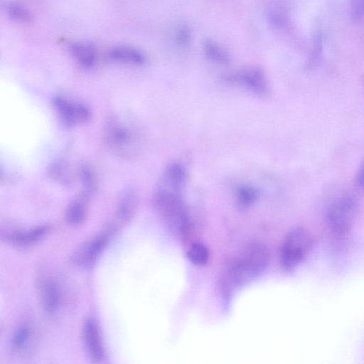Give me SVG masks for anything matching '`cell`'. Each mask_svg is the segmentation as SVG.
I'll return each instance as SVG.
<instances>
[{
	"label": "cell",
	"instance_id": "cell-14",
	"mask_svg": "<svg viewBox=\"0 0 364 364\" xmlns=\"http://www.w3.org/2000/svg\"><path fill=\"white\" fill-rule=\"evenodd\" d=\"M68 50L77 63L82 68H92L97 61V49L95 45L90 42L72 41L68 44Z\"/></svg>",
	"mask_w": 364,
	"mask_h": 364
},
{
	"label": "cell",
	"instance_id": "cell-6",
	"mask_svg": "<svg viewBox=\"0 0 364 364\" xmlns=\"http://www.w3.org/2000/svg\"><path fill=\"white\" fill-rule=\"evenodd\" d=\"M52 103L60 121L66 127L84 124L92 118V112L87 105L65 96H55Z\"/></svg>",
	"mask_w": 364,
	"mask_h": 364
},
{
	"label": "cell",
	"instance_id": "cell-1",
	"mask_svg": "<svg viewBox=\"0 0 364 364\" xmlns=\"http://www.w3.org/2000/svg\"><path fill=\"white\" fill-rule=\"evenodd\" d=\"M183 188L161 178L154 196V206L166 227L179 236L186 234L190 228L188 208L181 196Z\"/></svg>",
	"mask_w": 364,
	"mask_h": 364
},
{
	"label": "cell",
	"instance_id": "cell-3",
	"mask_svg": "<svg viewBox=\"0 0 364 364\" xmlns=\"http://www.w3.org/2000/svg\"><path fill=\"white\" fill-rule=\"evenodd\" d=\"M269 261L267 247L260 242H252L231 264L229 274L237 285L246 284L264 272Z\"/></svg>",
	"mask_w": 364,
	"mask_h": 364
},
{
	"label": "cell",
	"instance_id": "cell-15",
	"mask_svg": "<svg viewBox=\"0 0 364 364\" xmlns=\"http://www.w3.org/2000/svg\"><path fill=\"white\" fill-rule=\"evenodd\" d=\"M136 203V196L133 191L124 193L117 206L115 216L117 220L122 223L129 222L134 215Z\"/></svg>",
	"mask_w": 364,
	"mask_h": 364
},
{
	"label": "cell",
	"instance_id": "cell-8",
	"mask_svg": "<svg viewBox=\"0 0 364 364\" xmlns=\"http://www.w3.org/2000/svg\"><path fill=\"white\" fill-rule=\"evenodd\" d=\"M108 242L106 234H98L80 245L73 252L72 262L81 267L90 268L97 262Z\"/></svg>",
	"mask_w": 364,
	"mask_h": 364
},
{
	"label": "cell",
	"instance_id": "cell-10",
	"mask_svg": "<svg viewBox=\"0 0 364 364\" xmlns=\"http://www.w3.org/2000/svg\"><path fill=\"white\" fill-rule=\"evenodd\" d=\"M47 225H38L30 229H16L6 233L4 238L13 245L26 248L37 244L49 232Z\"/></svg>",
	"mask_w": 364,
	"mask_h": 364
},
{
	"label": "cell",
	"instance_id": "cell-4",
	"mask_svg": "<svg viewBox=\"0 0 364 364\" xmlns=\"http://www.w3.org/2000/svg\"><path fill=\"white\" fill-rule=\"evenodd\" d=\"M311 233L299 227L289 231L283 239L279 248V262L287 272L296 269L305 259L313 246Z\"/></svg>",
	"mask_w": 364,
	"mask_h": 364
},
{
	"label": "cell",
	"instance_id": "cell-17",
	"mask_svg": "<svg viewBox=\"0 0 364 364\" xmlns=\"http://www.w3.org/2000/svg\"><path fill=\"white\" fill-rule=\"evenodd\" d=\"M32 336L33 329L29 325L22 324L17 327L11 340L12 350L16 353L26 350L31 341Z\"/></svg>",
	"mask_w": 364,
	"mask_h": 364
},
{
	"label": "cell",
	"instance_id": "cell-20",
	"mask_svg": "<svg viewBox=\"0 0 364 364\" xmlns=\"http://www.w3.org/2000/svg\"><path fill=\"white\" fill-rule=\"evenodd\" d=\"M187 257L195 265L203 266L209 259L208 248L201 243L192 244L187 251Z\"/></svg>",
	"mask_w": 364,
	"mask_h": 364
},
{
	"label": "cell",
	"instance_id": "cell-13",
	"mask_svg": "<svg viewBox=\"0 0 364 364\" xmlns=\"http://www.w3.org/2000/svg\"><path fill=\"white\" fill-rule=\"evenodd\" d=\"M90 195L82 190L69 203L65 211V218L70 226L77 227L85 221L88 212Z\"/></svg>",
	"mask_w": 364,
	"mask_h": 364
},
{
	"label": "cell",
	"instance_id": "cell-7",
	"mask_svg": "<svg viewBox=\"0 0 364 364\" xmlns=\"http://www.w3.org/2000/svg\"><path fill=\"white\" fill-rule=\"evenodd\" d=\"M223 80L228 82L240 85L259 96L269 93V84L262 69L256 66H248L227 73Z\"/></svg>",
	"mask_w": 364,
	"mask_h": 364
},
{
	"label": "cell",
	"instance_id": "cell-22",
	"mask_svg": "<svg viewBox=\"0 0 364 364\" xmlns=\"http://www.w3.org/2000/svg\"><path fill=\"white\" fill-rule=\"evenodd\" d=\"M355 186L358 189L364 191V160L360 165L356 173Z\"/></svg>",
	"mask_w": 364,
	"mask_h": 364
},
{
	"label": "cell",
	"instance_id": "cell-19",
	"mask_svg": "<svg viewBox=\"0 0 364 364\" xmlns=\"http://www.w3.org/2000/svg\"><path fill=\"white\" fill-rule=\"evenodd\" d=\"M5 11L10 18L18 22L27 23L32 19L30 11L18 2L7 3L5 5Z\"/></svg>",
	"mask_w": 364,
	"mask_h": 364
},
{
	"label": "cell",
	"instance_id": "cell-9",
	"mask_svg": "<svg viewBox=\"0 0 364 364\" xmlns=\"http://www.w3.org/2000/svg\"><path fill=\"white\" fill-rule=\"evenodd\" d=\"M82 340L89 357L96 362L102 361L105 358L100 326L93 318L86 319L82 327Z\"/></svg>",
	"mask_w": 364,
	"mask_h": 364
},
{
	"label": "cell",
	"instance_id": "cell-11",
	"mask_svg": "<svg viewBox=\"0 0 364 364\" xmlns=\"http://www.w3.org/2000/svg\"><path fill=\"white\" fill-rule=\"evenodd\" d=\"M40 300L45 313L55 315L61 304V289L56 280L46 278L40 284Z\"/></svg>",
	"mask_w": 364,
	"mask_h": 364
},
{
	"label": "cell",
	"instance_id": "cell-16",
	"mask_svg": "<svg viewBox=\"0 0 364 364\" xmlns=\"http://www.w3.org/2000/svg\"><path fill=\"white\" fill-rule=\"evenodd\" d=\"M203 52L205 57L213 63L221 65L230 63V55L228 51L214 41L206 40L203 45Z\"/></svg>",
	"mask_w": 364,
	"mask_h": 364
},
{
	"label": "cell",
	"instance_id": "cell-21",
	"mask_svg": "<svg viewBox=\"0 0 364 364\" xmlns=\"http://www.w3.org/2000/svg\"><path fill=\"white\" fill-rule=\"evenodd\" d=\"M174 42L176 46L181 49L189 47L191 41V30L186 23L178 25L174 32Z\"/></svg>",
	"mask_w": 364,
	"mask_h": 364
},
{
	"label": "cell",
	"instance_id": "cell-18",
	"mask_svg": "<svg viewBox=\"0 0 364 364\" xmlns=\"http://www.w3.org/2000/svg\"><path fill=\"white\" fill-rule=\"evenodd\" d=\"M258 198L257 190L250 185L240 186L236 191V201L242 208L252 205Z\"/></svg>",
	"mask_w": 364,
	"mask_h": 364
},
{
	"label": "cell",
	"instance_id": "cell-12",
	"mask_svg": "<svg viewBox=\"0 0 364 364\" xmlns=\"http://www.w3.org/2000/svg\"><path fill=\"white\" fill-rule=\"evenodd\" d=\"M109 60L135 66H143L147 64L146 55L136 47L119 45L112 47L107 53Z\"/></svg>",
	"mask_w": 364,
	"mask_h": 364
},
{
	"label": "cell",
	"instance_id": "cell-5",
	"mask_svg": "<svg viewBox=\"0 0 364 364\" xmlns=\"http://www.w3.org/2000/svg\"><path fill=\"white\" fill-rule=\"evenodd\" d=\"M357 201L349 195L336 199L329 206L326 220L331 232L338 236L345 235L350 230L356 215Z\"/></svg>",
	"mask_w": 364,
	"mask_h": 364
},
{
	"label": "cell",
	"instance_id": "cell-2",
	"mask_svg": "<svg viewBox=\"0 0 364 364\" xmlns=\"http://www.w3.org/2000/svg\"><path fill=\"white\" fill-rule=\"evenodd\" d=\"M103 138L107 147L124 159L136 156L143 146L140 130L132 122L117 116L109 117L103 127Z\"/></svg>",
	"mask_w": 364,
	"mask_h": 364
},
{
	"label": "cell",
	"instance_id": "cell-23",
	"mask_svg": "<svg viewBox=\"0 0 364 364\" xmlns=\"http://www.w3.org/2000/svg\"><path fill=\"white\" fill-rule=\"evenodd\" d=\"M356 3V13L360 14L364 11V0H358Z\"/></svg>",
	"mask_w": 364,
	"mask_h": 364
}]
</instances>
